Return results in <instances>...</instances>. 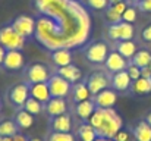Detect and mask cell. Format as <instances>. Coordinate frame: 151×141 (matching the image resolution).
<instances>
[{
  "label": "cell",
  "instance_id": "cell-1",
  "mask_svg": "<svg viewBox=\"0 0 151 141\" xmlns=\"http://www.w3.org/2000/svg\"><path fill=\"white\" fill-rule=\"evenodd\" d=\"M35 38L47 50L75 48L85 44L91 34V18L78 0H35Z\"/></svg>",
  "mask_w": 151,
  "mask_h": 141
},
{
  "label": "cell",
  "instance_id": "cell-2",
  "mask_svg": "<svg viewBox=\"0 0 151 141\" xmlns=\"http://www.w3.org/2000/svg\"><path fill=\"white\" fill-rule=\"evenodd\" d=\"M88 122L94 127L97 135L104 138H113L123 127V121L120 115L113 107L110 109L97 107L93 116L88 119Z\"/></svg>",
  "mask_w": 151,
  "mask_h": 141
},
{
  "label": "cell",
  "instance_id": "cell-3",
  "mask_svg": "<svg viewBox=\"0 0 151 141\" xmlns=\"http://www.w3.org/2000/svg\"><path fill=\"white\" fill-rule=\"evenodd\" d=\"M25 43H27V38L21 35L12 25H6L0 28V44L6 48V51L21 50L25 46Z\"/></svg>",
  "mask_w": 151,
  "mask_h": 141
},
{
  "label": "cell",
  "instance_id": "cell-4",
  "mask_svg": "<svg viewBox=\"0 0 151 141\" xmlns=\"http://www.w3.org/2000/svg\"><path fill=\"white\" fill-rule=\"evenodd\" d=\"M107 35L113 41H125V40H132L135 35V28L132 24L120 21L117 24H110L107 28Z\"/></svg>",
  "mask_w": 151,
  "mask_h": 141
},
{
  "label": "cell",
  "instance_id": "cell-5",
  "mask_svg": "<svg viewBox=\"0 0 151 141\" xmlns=\"http://www.w3.org/2000/svg\"><path fill=\"white\" fill-rule=\"evenodd\" d=\"M109 56V46L103 41H96L85 48V57L90 63L101 65Z\"/></svg>",
  "mask_w": 151,
  "mask_h": 141
},
{
  "label": "cell",
  "instance_id": "cell-6",
  "mask_svg": "<svg viewBox=\"0 0 151 141\" xmlns=\"http://www.w3.org/2000/svg\"><path fill=\"white\" fill-rule=\"evenodd\" d=\"M49 84V88H50V94L51 97H62V98H66L69 94H70V90H72V85L69 81H66L65 78H62L60 75L54 74L51 75L47 81Z\"/></svg>",
  "mask_w": 151,
  "mask_h": 141
},
{
  "label": "cell",
  "instance_id": "cell-7",
  "mask_svg": "<svg viewBox=\"0 0 151 141\" xmlns=\"http://www.w3.org/2000/svg\"><path fill=\"white\" fill-rule=\"evenodd\" d=\"M12 27L21 34V35H24L25 38H28V37H32V35H35V28H37V21L32 18V16H28V15H21V16H18L15 21H13V24H12Z\"/></svg>",
  "mask_w": 151,
  "mask_h": 141
},
{
  "label": "cell",
  "instance_id": "cell-8",
  "mask_svg": "<svg viewBox=\"0 0 151 141\" xmlns=\"http://www.w3.org/2000/svg\"><path fill=\"white\" fill-rule=\"evenodd\" d=\"M50 71L43 63H32L27 68V81L28 84H37V82H47L50 78Z\"/></svg>",
  "mask_w": 151,
  "mask_h": 141
},
{
  "label": "cell",
  "instance_id": "cell-9",
  "mask_svg": "<svg viewBox=\"0 0 151 141\" xmlns=\"http://www.w3.org/2000/svg\"><path fill=\"white\" fill-rule=\"evenodd\" d=\"M87 85L90 88V91L93 95L99 94L100 91L109 88L110 85V78L107 74L104 72H93L88 78H87Z\"/></svg>",
  "mask_w": 151,
  "mask_h": 141
},
{
  "label": "cell",
  "instance_id": "cell-10",
  "mask_svg": "<svg viewBox=\"0 0 151 141\" xmlns=\"http://www.w3.org/2000/svg\"><path fill=\"white\" fill-rule=\"evenodd\" d=\"M31 97L29 84H16L9 90V100L16 107H24L25 101Z\"/></svg>",
  "mask_w": 151,
  "mask_h": 141
},
{
  "label": "cell",
  "instance_id": "cell-11",
  "mask_svg": "<svg viewBox=\"0 0 151 141\" xmlns=\"http://www.w3.org/2000/svg\"><path fill=\"white\" fill-rule=\"evenodd\" d=\"M128 59H125L119 51H111L109 53L106 62H104V66L109 72L114 74V72H119V71H125L128 68Z\"/></svg>",
  "mask_w": 151,
  "mask_h": 141
},
{
  "label": "cell",
  "instance_id": "cell-12",
  "mask_svg": "<svg viewBox=\"0 0 151 141\" xmlns=\"http://www.w3.org/2000/svg\"><path fill=\"white\" fill-rule=\"evenodd\" d=\"M1 66L7 71H19L24 68V54L21 53V50H9L6 51L4 60L1 63Z\"/></svg>",
  "mask_w": 151,
  "mask_h": 141
},
{
  "label": "cell",
  "instance_id": "cell-13",
  "mask_svg": "<svg viewBox=\"0 0 151 141\" xmlns=\"http://www.w3.org/2000/svg\"><path fill=\"white\" fill-rule=\"evenodd\" d=\"M131 84H132V80L128 74V71H119V72H114L110 78V85L113 87L114 91H128L131 88Z\"/></svg>",
  "mask_w": 151,
  "mask_h": 141
},
{
  "label": "cell",
  "instance_id": "cell-14",
  "mask_svg": "<svg viewBox=\"0 0 151 141\" xmlns=\"http://www.w3.org/2000/svg\"><path fill=\"white\" fill-rule=\"evenodd\" d=\"M94 103L97 107H101V109H110L116 104L117 101V94L114 90H110V88H106L100 91L99 94L94 95Z\"/></svg>",
  "mask_w": 151,
  "mask_h": 141
},
{
  "label": "cell",
  "instance_id": "cell-15",
  "mask_svg": "<svg viewBox=\"0 0 151 141\" xmlns=\"http://www.w3.org/2000/svg\"><path fill=\"white\" fill-rule=\"evenodd\" d=\"M44 106H46L47 115L51 116V118L59 116V115H63V113H68V103L62 97H51Z\"/></svg>",
  "mask_w": 151,
  "mask_h": 141
},
{
  "label": "cell",
  "instance_id": "cell-16",
  "mask_svg": "<svg viewBox=\"0 0 151 141\" xmlns=\"http://www.w3.org/2000/svg\"><path fill=\"white\" fill-rule=\"evenodd\" d=\"M29 94L31 97L37 98L38 101H41L43 104H46L51 98L50 88L47 82H37V84H29Z\"/></svg>",
  "mask_w": 151,
  "mask_h": 141
},
{
  "label": "cell",
  "instance_id": "cell-17",
  "mask_svg": "<svg viewBox=\"0 0 151 141\" xmlns=\"http://www.w3.org/2000/svg\"><path fill=\"white\" fill-rule=\"evenodd\" d=\"M96 109H97V106H96L94 100L88 98V100H84V101L76 103V106H75V115H76L81 121L85 122V121H88V119L93 116V113H94Z\"/></svg>",
  "mask_w": 151,
  "mask_h": 141
},
{
  "label": "cell",
  "instance_id": "cell-18",
  "mask_svg": "<svg viewBox=\"0 0 151 141\" xmlns=\"http://www.w3.org/2000/svg\"><path fill=\"white\" fill-rule=\"evenodd\" d=\"M56 74L60 75L62 78H65L66 81H69L70 84H75V82H78V81L82 78V71H81L78 66H75L73 63H72V65H68V66L57 68Z\"/></svg>",
  "mask_w": 151,
  "mask_h": 141
},
{
  "label": "cell",
  "instance_id": "cell-19",
  "mask_svg": "<svg viewBox=\"0 0 151 141\" xmlns=\"http://www.w3.org/2000/svg\"><path fill=\"white\" fill-rule=\"evenodd\" d=\"M50 127H51V131H56V132H70V129H72V119H70V116L68 113L54 116V118H51Z\"/></svg>",
  "mask_w": 151,
  "mask_h": 141
},
{
  "label": "cell",
  "instance_id": "cell-20",
  "mask_svg": "<svg viewBox=\"0 0 151 141\" xmlns=\"http://www.w3.org/2000/svg\"><path fill=\"white\" fill-rule=\"evenodd\" d=\"M51 60L57 68L72 65V50L69 48H57L51 51Z\"/></svg>",
  "mask_w": 151,
  "mask_h": 141
},
{
  "label": "cell",
  "instance_id": "cell-21",
  "mask_svg": "<svg viewBox=\"0 0 151 141\" xmlns=\"http://www.w3.org/2000/svg\"><path fill=\"white\" fill-rule=\"evenodd\" d=\"M132 134L137 141H151V125L147 121H139L134 127Z\"/></svg>",
  "mask_w": 151,
  "mask_h": 141
},
{
  "label": "cell",
  "instance_id": "cell-22",
  "mask_svg": "<svg viewBox=\"0 0 151 141\" xmlns=\"http://www.w3.org/2000/svg\"><path fill=\"white\" fill-rule=\"evenodd\" d=\"M131 91L137 95H145L151 93V78H138L135 81H132L131 84Z\"/></svg>",
  "mask_w": 151,
  "mask_h": 141
},
{
  "label": "cell",
  "instance_id": "cell-23",
  "mask_svg": "<svg viewBox=\"0 0 151 141\" xmlns=\"http://www.w3.org/2000/svg\"><path fill=\"white\" fill-rule=\"evenodd\" d=\"M72 97H73V101L75 103H79V101H84V100H88L91 98V91L87 85V82H75L73 87H72Z\"/></svg>",
  "mask_w": 151,
  "mask_h": 141
},
{
  "label": "cell",
  "instance_id": "cell-24",
  "mask_svg": "<svg viewBox=\"0 0 151 141\" xmlns=\"http://www.w3.org/2000/svg\"><path fill=\"white\" fill-rule=\"evenodd\" d=\"M116 51H119L125 59H132L135 53L138 51V47L132 40H125V41H117Z\"/></svg>",
  "mask_w": 151,
  "mask_h": 141
},
{
  "label": "cell",
  "instance_id": "cell-25",
  "mask_svg": "<svg viewBox=\"0 0 151 141\" xmlns=\"http://www.w3.org/2000/svg\"><path fill=\"white\" fill-rule=\"evenodd\" d=\"M76 135L81 141H94L99 135L94 129V127L90 124V122H84L78 127L76 129Z\"/></svg>",
  "mask_w": 151,
  "mask_h": 141
},
{
  "label": "cell",
  "instance_id": "cell-26",
  "mask_svg": "<svg viewBox=\"0 0 151 141\" xmlns=\"http://www.w3.org/2000/svg\"><path fill=\"white\" fill-rule=\"evenodd\" d=\"M15 122H16V125H18L19 128L28 129V128H31V127L34 125V115H31L29 112H27V110L22 107L21 110L16 112V115H15Z\"/></svg>",
  "mask_w": 151,
  "mask_h": 141
},
{
  "label": "cell",
  "instance_id": "cell-27",
  "mask_svg": "<svg viewBox=\"0 0 151 141\" xmlns=\"http://www.w3.org/2000/svg\"><path fill=\"white\" fill-rule=\"evenodd\" d=\"M131 62L134 63V65H137L138 68H147V66H150L151 63V53L148 50H138L137 53H135V56L131 59Z\"/></svg>",
  "mask_w": 151,
  "mask_h": 141
},
{
  "label": "cell",
  "instance_id": "cell-28",
  "mask_svg": "<svg viewBox=\"0 0 151 141\" xmlns=\"http://www.w3.org/2000/svg\"><path fill=\"white\" fill-rule=\"evenodd\" d=\"M18 125L15 121L4 119L0 122V135L1 137H15L18 134Z\"/></svg>",
  "mask_w": 151,
  "mask_h": 141
},
{
  "label": "cell",
  "instance_id": "cell-29",
  "mask_svg": "<svg viewBox=\"0 0 151 141\" xmlns=\"http://www.w3.org/2000/svg\"><path fill=\"white\" fill-rule=\"evenodd\" d=\"M43 107H44V104L41 101H38L37 98H34V97H29L24 104V109L27 112H29L31 115H40L43 112Z\"/></svg>",
  "mask_w": 151,
  "mask_h": 141
},
{
  "label": "cell",
  "instance_id": "cell-30",
  "mask_svg": "<svg viewBox=\"0 0 151 141\" xmlns=\"http://www.w3.org/2000/svg\"><path fill=\"white\" fill-rule=\"evenodd\" d=\"M47 141H75V137L70 132H56V131H51V134L47 137Z\"/></svg>",
  "mask_w": 151,
  "mask_h": 141
},
{
  "label": "cell",
  "instance_id": "cell-31",
  "mask_svg": "<svg viewBox=\"0 0 151 141\" xmlns=\"http://www.w3.org/2000/svg\"><path fill=\"white\" fill-rule=\"evenodd\" d=\"M85 4L93 10H106L110 6L109 0H85Z\"/></svg>",
  "mask_w": 151,
  "mask_h": 141
},
{
  "label": "cell",
  "instance_id": "cell-32",
  "mask_svg": "<svg viewBox=\"0 0 151 141\" xmlns=\"http://www.w3.org/2000/svg\"><path fill=\"white\" fill-rule=\"evenodd\" d=\"M106 19H107V22H110V24H117V22L122 21V15H119L111 6H109V7L106 9Z\"/></svg>",
  "mask_w": 151,
  "mask_h": 141
},
{
  "label": "cell",
  "instance_id": "cell-33",
  "mask_svg": "<svg viewBox=\"0 0 151 141\" xmlns=\"http://www.w3.org/2000/svg\"><path fill=\"white\" fill-rule=\"evenodd\" d=\"M122 21L129 22V24H134V22L137 21V9H135V7L128 6V7H126V10H125V12H123V15H122Z\"/></svg>",
  "mask_w": 151,
  "mask_h": 141
},
{
  "label": "cell",
  "instance_id": "cell-34",
  "mask_svg": "<svg viewBox=\"0 0 151 141\" xmlns=\"http://www.w3.org/2000/svg\"><path fill=\"white\" fill-rule=\"evenodd\" d=\"M126 71H128V74H129V77H131V80H132V81H135V80L141 78V68H138V66H137V65H134L132 62L128 65Z\"/></svg>",
  "mask_w": 151,
  "mask_h": 141
},
{
  "label": "cell",
  "instance_id": "cell-35",
  "mask_svg": "<svg viewBox=\"0 0 151 141\" xmlns=\"http://www.w3.org/2000/svg\"><path fill=\"white\" fill-rule=\"evenodd\" d=\"M113 140L114 141H131V134H129V131H126V129H120V131L113 137Z\"/></svg>",
  "mask_w": 151,
  "mask_h": 141
},
{
  "label": "cell",
  "instance_id": "cell-36",
  "mask_svg": "<svg viewBox=\"0 0 151 141\" xmlns=\"http://www.w3.org/2000/svg\"><path fill=\"white\" fill-rule=\"evenodd\" d=\"M138 7L142 10V12H148L151 13V0H142L138 3Z\"/></svg>",
  "mask_w": 151,
  "mask_h": 141
},
{
  "label": "cell",
  "instance_id": "cell-37",
  "mask_svg": "<svg viewBox=\"0 0 151 141\" xmlns=\"http://www.w3.org/2000/svg\"><path fill=\"white\" fill-rule=\"evenodd\" d=\"M141 35H142V40H144V41L151 43V24L142 30V34H141Z\"/></svg>",
  "mask_w": 151,
  "mask_h": 141
},
{
  "label": "cell",
  "instance_id": "cell-38",
  "mask_svg": "<svg viewBox=\"0 0 151 141\" xmlns=\"http://www.w3.org/2000/svg\"><path fill=\"white\" fill-rule=\"evenodd\" d=\"M141 77H144V78H151L150 66H147V68H142V69H141Z\"/></svg>",
  "mask_w": 151,
  "mask_h": 141
},
{
  "label": "cell",
  "instance_id": "cell-39",
  "mask_svg": "<svg viewBox=\"0 0 151 141\" xmlns=\"http://www.w3.org/2000/svg\"><path fill=\"white\" fill-rule=\"evenodd\" d=\"M13 141H29V138L25 137V135H22V134H16L13 137Z\"/></svg>",
  "mask_w": 151,
  "mask_h": 141
},
{
  "label": "cell",
  "instance_id": "cell-40",
  "mask_svg": "<svg viewBox=\"0 0 151 141\" xmlns=\"http://www.w3.org/2000/svg\"><path fill=\"white\" fill-rule=\"evenodd\" d=\"M4 56H6V48L0 44V65L3 63V60H4Z\"/></svg>",
  "mask_w": 151,
  "mask_h": 141
},
{
  "label": "cell",
  "instance_id": "cell-41",
  "mask_svg": "<svg viewBox=\"0 0 151 141\" xmlns=\"http://www.w3.org/2000/svg\"><path fill=\"white\" fill-rule=\"evenodd\" d=\"M94 141H114L113 138H104V137H97Z\"/></svg>",
  "mask_w": 151,
  "mask_h": 141
},
{
  "label": "cell",
  "instance_id": "cell-42",
  "mask_svg": "<svg viewBox=\"0 0 151 141\" xmlns=\"http://www.w3.org/2000/svg\"><path fill=\"white\" fill-rule=\"evenodd\" d=\"M145 121H147V122H148V124H150V125H151V112H150V113H148V115H147V118H145Z\"/></svg>",
  "mask_w": 151,
  "mask_h": 141
},
{
  "label": "cell",
  "instance_id": "cell-43",
  "mask_svg": "<svg viewBox=\"0 0 151 141\" xmlns=\"http://www.w3.org/2000/svg\"><path fill=\"white\" fill-rule=\"evenodd\" d=\"M110 4H114V3H119V1H125V0H109Z\"/></svg>",
  "mask_w": 151,
  "mask_h": 141
},
{
  "label": "cell",
  "instance_id": "cell-44",
  "mask_svg": "<svg viewBox=\"0 0 151 141\" xmlns=\"http://www.w3.org/2000/svg\"><path fill=\"white\" fill-rule=\"evenodd\" d=\"M29 141H41V140H40V138H31Z\"/></svg>",
  "mask_w": 151,
  "mask_h": 141
},
{
  "label": "cell",
  "instance_id": "cell-45",
  "mask_svg": "<svg viewBox=\"0 0 151 141\" xmlns=\"http://www.w3.org/2000/svg\"><path fill=\"white\" fill-rule=\"evenodd\" d=\"M0 141H6V137H1L0 135Z\"/></svg>",
  "mask_w": 151,
  "mask_h": 141
},
{
  "label": "cell",
  "instance_id": "cell-46",
  "mask_svg": "<svg viewBox=\"0 0 151 141\" xmlns=\"http://www.w3.org/2000/svg\"><path fill=\"white\" fill-rule=\"evenodd\" d=\"M131 1H134V3H139V1H142V0H131Z\"/></svg>",
  "mask_w": 151,
  "mask_h": 141
},
{
  "label": "cell",
  "instance_id": "cell-47",
  "mask_svg": "<svg viewBox=\"0 0 151 141\" xmlns=\"http://www.w3.org/2000/svg\"><path fill=\"white\" fill-rule=\"evenodd\" d=\"M0 112H1V100H0Z\"/></svg>",
  "mask_w": 151,
  "mask_h": 141
},
{
  "label": "cell",
  "instance_id": "cell-48",
  "mask_svg": "<svg viewBox=\"0 0 151 141\" xmlns=\"http://www.w3.org/2000/svg\"><path fill=\"white\" fill-rule=\"evenodd\" d=\"M150 69H151V63H150Z\"/></svg>",
  "mask_w": 151,
  "mask_h": 141
}]
</instances>
